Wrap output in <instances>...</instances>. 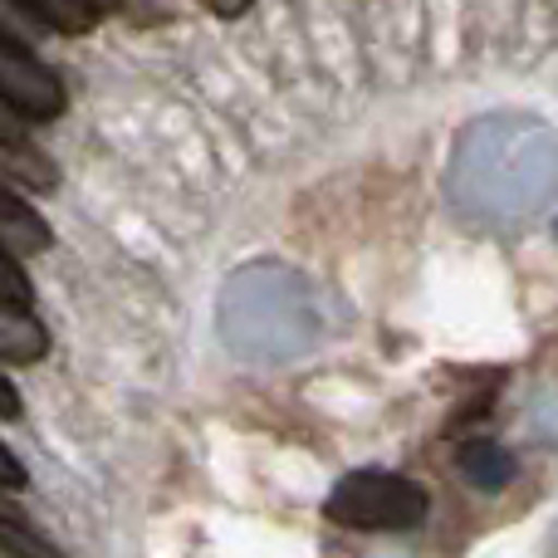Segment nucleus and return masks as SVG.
<instances>
[{
  "instance_id": "1",
  "label": "nucleus",
  "mask_w": 558,
  "mask_h": 558,
  "mask_svg": "<svg viewBox=\"0 0 558 558\" xmlns=\"http://www.w3.org/2000/svg\"><path fill=\"white\" fill-rule=\"evenodd\" d=\"M554 157V143L539 128L520 118H485L461 137L456 153V196L461 206L481 216H510L534 206L549 192L544 162Z\"/></svg>"
},
{
  "instance_id": "2",
  "label": "nucleus",
  "mask_w": 558,
  "mask_h": 558,
  "mask_svg": "<svg viewBox=\"0 0 558 558\" xmlns=\"http://www.w3.org/2000/svg\"><path fill=\"white\" fill-rule=\"evenodd\" d=\"M221 333L245 357H289L314 338V294L284 265H245L221 294Z\"/></svg>"
},
{
  "instance_id": "3",
  "label": "nucleus",
  "mask_w": 558,
  "mask_h": 558,
  "mask_svg": "<svg viewBox=\"0 0 558 558\" xmlns=\"http://www.w3.org/2000/svg\"><path fill=\"white\" fill-rule=\"evenodd\" d=\"M432 510V495L416 481L392 471H353L328 490L324 514L343 530H363V534H402L416 530Z\"/></svg>"
},
{
  "instance_id": "4",
  "label": "nucleus",
  "mask_w": 558,
  "mask_h": 558,
  "mask_svg": "<svg viewBox=\"0 0 558 558\" xmlns=\"http://www.w3.org/2000/svg\"><path fill=\"white\" fill-rule=\"evenodd\" d=\"M64 104V78L35 54V45L0 35V108L15 113L20 123H54Z\"/></svg>"
},
{
  "instance_id": "5",
  "label": "nucleus",
  "mask_w": 558,
  "mask_h": 558,
  "mask_svg": "<svg viewBox=\"0 0 558 558\" xmlns=\"http://www.w3.org/2000/svg\"><path fill=\"white\" fill-rule=\"evenodd\" d=\"M0 172L15 186H29V192H54L59 186V167L29 143V133H20L5 118H0Z\"/></svg>"
},
{
  "instance_id": "6",
  "label": "nucleus",
  "mask_w": 558,
  "mask_h": 558,
  "mask_svg": "<svg viewBox=\"0 0 558 558\" xmlns=\"http://www.w3.org/2000/svg\"><path fill=\"white\" fill-rule=\"evenodd\" d=\"M0 245H5V251H15V255H39V251H49V245H54L49 221L10 182H0Z\"/></svg>"
},
{
  "instance_id": "7",
  "label": "nucleus",
  "mask_w": 558,
  "mask_h": 558,
  "mask_svg": "<svg viewBox=\"0 0 558 558\" xmlns=\"http://www.w3.org/2000/svg\"><path fill=\"white\" fill-rule=\"evenodd\" d=\"M49 353V328L29 314L25 304H5L0 299V363L29 367Z\"/></svg>"
},
{
  "instance_id": "8",
  "label": "nucleus",
  "mask_w": 558,
  "mask_h": 558,
  "mask_svg": "<svg viewBox=\"0 0 558 558\" xmlns=\"http://www.w3.org/2000/svg\"><path fill=\"white\" fill-rule=\"evenodd\" d=\"M456 465H461V475L475 485V490L495 495L505 490V485L514 481V456L505 451L500 441H490V436H475V441H465L461 451H456Z\"/></svg>"
},
{
  "instance_id": "9",
  "label": "nucleus",
  "mask_w": 558,
  "mask_h": 558,
  "mask_svg": "<svg viewBox=\"0 0 558 558\" xmlns=\"http://www.w3.org/2000/svg\"><path fill=\"white\" fill-rule=\"evenodd\" d=\"M49 35H88L113 0H25Z\"/></svg>"
},
{
  "instance_id": "10",
  "label": "nucleus",
  "mask_w": 558,
  "mask_h": 558,
  "mask_svg": "<svg viewBox=\"0 0 558 558\" xmlns=\"http://www.w3.org/2000/svg\"><path fill=\"white\" fill-rule=\"evenodd\" d=\"M0 554L5 558H69L45 530H35L29 520L5 514V510H0Z\"/></svg>"
},
{
  "instance_id": "11",
  "label": "nucleus",
  "mask_w": 558,
  "mask_h": 558,
  "mask_svg": "<svg viewBox=\"0 0 558 558\" xmlns=\"http://www.w3.org/2000/svg\"><path fill=\"white\" fill-rule=\"evenodd\" d=\"M0 35L5 39H20V45H35L39 35H49L45 25L35 20V10L25 0H0Z\"/></svg>"
},
{
  "instance_id": "12",
  "label": "nucleus",
  "mask_w": 558,
  "mask_h": 558,
  "mask_svg": "<svg viewBox=\"0 0 558 558\" xmlns=\"http://www.w3.org/2000/svg\"><path fill=\"white\" fill-rule=\"evenodd\" d=\"M0 299L5 304H35V284H29V275H25V265L15 260V251H5L0 245Z\"/></svg>"
},
{
  "instance_id": "13",
  "label": "nucleus",
  "mask_w": 558,
  "mask_h": 558,
  "mask_svg": "<svg viewBox=\"0 0 558 558\" xmlns=\"http://www.w3.org/2000/svg\"><path fill=\"white\" fill-rule=\"evenodd\" d=\"M25 485H29L25 465L15 461V451H10L5 441H0V490H25Z\"/></svg>"
},
{
  "instance_id": "14",
  "label": "nucleus",
  "mask_w": 558,
  "mask_h": 558,
  "mask_svg": "<svg viewBox=\"0 0 558 558\" xmlns=\"http://www.w3.org/2000/svg\"><path fill=\"white\" fill-rule=\"evenodd\" d=\"M15 416H20V392H15V383L0 377V422H15Z\"/></svg>"
},
{
  "instance_id": "15",
  "label": "nucleus",
  "mask_w": 558,
  "mask_h": 558,
  "mask_svg": "<svg viewBox=\"0 0 558 558\" xmlns=\"http://www.w3.org/2000/svg\"><path fill=\"white\" fill-rule=\"evenodd\" d=\"M211 15H221V20H241L245 10H251V0H202Z\"/></svg>"
}]
</instances>
